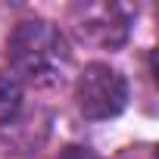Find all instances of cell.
Listing matches in <instances>:
<instances>
[{
	"instance_id": "obj_1",
	"label": "cell",
	"mask_w": 159,
	"mask_h": 159,
	"mask_svg": "<svg viewBox=\"0 0 159 159\" xmlns=\"http://www.w3.org/2000/svg\"><path fill=\"white\" fill-rule=\"evenodd\" d=\"M7 62L19 84L53 88L69 72L72 50L66 34L47 19H22L7 38Z\"/></svg>"
},
{
	"instance_id": "obj_2",
	"label": "cell",
	"mask_w": 159,
	"mask_h": 159,
	"mask_svg": "<svg viewBox=\"0 0 159 159\" xmlns=\"http://www.w3.org/2000/svg\"><path fill=\"white\" fill-rule=\"evenodd\" d=\"M134 16H137V7L116 3V0H94V3L69 7V25L75 38L100 50H119L131 34Z\"/></svg>"
},
{
	"instance_id": "obj_3",
	"label": "cell",
	"mask_w": 159,
	"mask_h": 159,
	"mask_svg": "<svg viewBox=\"0 0 159 159\" xmlns=\"http://www.w3.org/2000/svg\"><path fill=\"white\" fill-rule=\"evenodd\" d=\"M75 106L88 122L116 119L128 106V81L109 62H88L75 81Z\"/></svg>"
},
{
	"instance_id": "obj_4",
	"label": "cell",
	"mask_w": 159,
	"mask_h": 159,
	"mask_svg": "<svg viewBox=\"0 0 159 159\" xmlns=\"http://www.w3.org/2000/svg\"><path fill=\"white\" fill-rule=\"evenodd\" d=\"M22 109V84L13 75H0V125H10Z\"/></svg>"
},
{
	"instance_id": "obj_5",
	"label": "cell",
	"mask_w": 159,
	"mask_h": 159,
	"mask_svg": "<svg viewBox=\"0 0 159 159\" xmlns=\"http://www.w3.org/2000/svg\"><path fill=\"white\" fill-rule=\"evenodd\" d=\"M50 159H100L91 147H81V143H66V147H59Z\"/></svg>"
}]
</instances>
